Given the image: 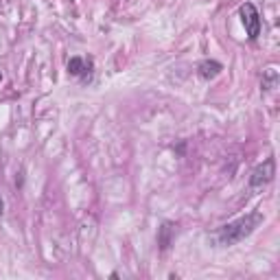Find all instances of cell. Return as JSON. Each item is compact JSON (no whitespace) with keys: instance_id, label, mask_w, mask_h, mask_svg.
Listing matches in <instances>:
<instances>
[{"instance_id":"52a82bcc","label":"cell","mask_w":280,"mask_h":280,"mask_svg":"<svg viewBox=\"0 0 280 280\" xmlns=\"http://www.w3.org/2000/svg\"><path fill=\"white\" fill-rule=\"evenodd\" d=\"M261 85H263V90H274L276 88L278 85V70L276 68H267V70H263Z\"/></svg>"},{"instance_id":"5b68a950","label":"cell","mask_w":280,"mask_h":280,"mask_svg":"<svg viewBox=\"0 0 280 280\" xmlns=\"http://www.w3.org/2000/svg\"><path fill=\"white\" fill-rule=\"evenodd\" d=\"M224 70V66L219 64V61H215V59H204V61H199V66H197V72H199V77L206 79V81H210V79H215L219 72Z\"/></svg>"},{"instance_id":"6da1fadb","label":"cell","mask_w":280,"mask_h":280,"mask_svg":"<svg viewBox=\"0 0 280 280\" xmlns=\"http://www.w3.org/2000/svg\"><path fill=\"white\" fill-rule=\"evenodd\" d=\"M261 224H263V215L254 210V213L239 217V219L230 221V224L221 226L219 230L213 234V239L217 245H221V248H230V245H237V243H241L243 239H248Z\"/></svg>"},{"instance_id":"3957f363","label":"cell","mask_w":280,"mask_h":280,"mask_svg":"<svg viewBox=\"0 0 280 280\" xmlns=\"http://www.w3.org/2000/svg\"><path fill=\"white\" fill-rule=\"evenodd\" d=\"M274 175H276V160L274 158H267L263 164H259L252 175H250V186L252 188H263L265 184H270L274 180Z\"/></svg>"},{"instance_id":"8992f818","label":"cell","mask_w":280,"mask_h":280,"mask_svg":"<svg viewBox=\"0 0 280 280\" xmlns=\"http://www.w3.org/2000/svg\"><path fill=\"white\" fill-rule=\"evenodd\" d=\"M171 237H173V224L164 221L162 228H160V232H158V245H160L162 252H167V250L171 248V241H173Z\"/></svg>"},{"instance_id":"7a4b0ae2","label":"cell","mask_w":280,"mask_h":280,"mask_svg":"<svg viewBox=\"0 0 280 280\" xmlns=\"http://www.w3.org/2000/svg\"><path fill=\"white\" fill-rule=\"evenodd\" d=\"M239 13H241V22L245 26V33H248V37L252 39H259L261 35V15H259V9L254 7L252 2H243L241 9H239Z\"/></svg>"},{"instance_id":"ba28073f","label":"cell","mask_w":280,"mask_h":280,"mask_svg":"<svg viewBox=\"0 0 280 280\" xmlns=\"http://www.w3.org/2000/svg\"><path fill=\"white\" fill-rule=\"evenodd\" d=\"M4 215V202H2V197H0V217Z\"/></svg>"},{"instance_id":"277c9868","label":"cell","mask_w":280,"mask_h":280,"mask_svg":"<svg viewBox=\"0 0 280 280\" xmlns=\"http://www.w3.org/2000/svg\"><path fill=\"white\" fill-rule=\"evenodd\" d=\"M68 72H70L72 77L88 79L90 72H92V61L83 59V57H70V59H68Z\"/></svg>"},{"instance_id":"9c48e42d","label":"cell","mask_w":280,"mask_h":280,"mask_svg":"<svg viewBox=\"0 0 280 280\" xmlns=\"http://www.w3.org/2000/svg\"><path fill=\"white\" fill-rule=\"evenodd\" d=\"M0 81H2V72H0Z\"/></svg>"}]
</instances>
